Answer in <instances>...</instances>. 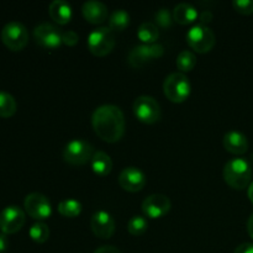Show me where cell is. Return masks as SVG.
Masks as SVG:
<instances>
[{
  "mask_svg": "<svg viewBox=\"0 0 253 253\" xmlns=\"http://www.w3.org/2000/svg\"><path fill=\"white\" fill-rule=\"evenodd\" d=\"M91 126L99 138L108 143H115L125 133V116L119 106L105 104L94 110Z\"/></svg>",
  "mask_w": 253,
  "mask_h": 253,
  "instance_id": "1",
  "label": "cell"
},
{
  "mask_svg": "<svg viewBox=\"0 0 253 253\" xmlns=\"http://www.w3.org/2000/svg\"><path fill=\"white\" fill-rule=\"evenodd\" d=\"M224 180L232 189L242 190L250 185L252 178V167L245 158H232L224 166Z\"/></svg>",
  "mask_w": 253,
  "mask_h": 253,
  "instance_id": "2",
  "label": "cell"
},
{
  "mask_svg": "<svg viewBox=\"0 0 253 253\" xmlns=\"http://www.w3.org/2000/svg\"><path fill=\"white\" fill-rule=\"evenodd\" d=\"M192 85L184 73L174 72L166 77L163 82V93L167 96V99L172 103L180 104L187 100L190 95Z\"/></svg>",
  "mask_w": 253,
  "mask_h": 253,
  "instance_id": "3",
  "label": "cell"
},
{
  "mask_svg": "<svg viewBox=\"0 0 253 253\" xmlns=\"http://www.w3.org/2000/svg\"><path fill=\"white\" fill-rule=\"evenodd\" d=\"M88 49L96 57H105L115 47V35L110 27H98L89 34Z\"/></svg>",
  "mask_w": 253,
  "mask_h": 253,
  "instance_id": "4",
  "label": "cell"
},
{
  "mask_svg": "<svg viewBox=\"0 0 253 253\" xmlns=\"http://www.w3.org/2000/svg\"><path fill=\"white\" fill-rule=\"evenodd\" d=\"M187 43L198 53H207L215 46V34L207 25H194L185 35Z\"/></svg>",
  "mask_w": 253,
  "mask_h": 253,
  "instance_id": "5",
  "label": "cell"
},
{
  "mask_svg": "<svg viewBox=\"0 0 253 253\" xmlns=\"http://www.w3.org/2000/svg\"><path fill=\"white\" fill-rule=\"evenodd\" d=\"M1 41L11 51H21L29 42L26 26L20 21H9L1 29Z\"/></svg>",
  "mask_w": 253,
  "mask_h": 253,
  "instance_id": "6",
  "label": "cell"
},
{
  "mask_svg": "<svg viewBox=\"0 0 253 253\" xmlns=\"http://www.w3.org/2000/svg\"><path fill=\"white\" fill-rule=\"evenodd\" d=\"M133 114L143 124L152 125L161 120L162 110L160 103L150 95H141L133 101Z\"/></svg>",
  "mask_w": 253,
  "mask_h": 253,
  "instance_id": "7",
  "label": "cell"
},
{
  "mask_svg": "<svg viewBox=\"0 0 253 253\" xmlns=\"http://www.w3.org/2000/svg\"><path fill=\"white\" fill-rule=\"evenodd\" d=\"M94 147L84 140H72L63 150V158L72 166H84L93 158Z\"/></svg>",
  "mask_w": 253,
  "mask_h": 253,
  "instance_id": "8",
  "label": "cell"
},
{
  "mask_svg": "<svg viewBox=\"0 0 253 253\" xmlns=\"http://www.w3.org/2000/svg\"><path fill=\"white\" fill-rule=\"evenodd\" d=\"M163 53H165V47L160 43L138 44L128 52L127 63L132 68H141L153 59L161 58Z\"/></svg>",
  "mask_w": 253,
  "mask_h": 253,
  "instance_id": "9",
  "label": "cell"
},
{
  "mask_svg": "<svg viewBox=\"0 0 253 253\" xmlns=\"http://www.w3.org/2000/svg\"><path fill=\"white\" fill-rule=\"evenodd\" d=\"M62 34L63 32L49 22H42L37 25L34 30V37L37 44L46 49H57L61 47Z\"/></svg>",
  "mask_w": 253,
  "mask_h": 253,
  "instance_id": "10",
  "label": "cell"
},
{
  "mask_svg": "<svg viewBox=\"0 0 253 253\" xmlns=\"http://www.w3.org/2000/svg\"><path fill=\"white\" fill-rule=\"evenodd\" d=\"M24 208L27 214L35 220H46L51 216L52 207L48 198L41 193H30L24 200Z\"/></svg>",
  "mask_w": 253,
  "mask_h": 253,
  "instance_id": "11",
  "label": "cell"
},
{
  "mask_svg": "<svg viewBox=\"0 0 253 253\" xmlns=\"http://www.w3.org/2000/svg\"><path fill=\"white\" fill-rule=\"evenodd\" d=\"M26 221L24 210L17 205H9L0 211V230L7 234H15L20 231Z\"/></svg>",
  "mask_w": 253,
  "mask_h": 253,
  "instance_id": "12",
  "label": "cell"
},
{
  "mask_svg": "<svg viewBox=\"0 0 253 253\" xmlns=\"http://www.w3.org/2000/svg\"><path fill=\"white\" fill-rule=\"evenodd\" d=\"M170 199L165 194H151L142 202V211L150 219H161L169 212Z\"/></svg>",
  "mask_w": 253,
  "mask_h": 253,
  "instance_id": "13",
  "label": "cell"
},
{
  "mask_svg": "<svg viewBox=\"0 0 253 253\" xmlns=\"http://www.w3.org/2000/svg\"><path fill=\"white\" fill-rule=\"evenodd\" d=\"M90 227L93 234L101 240H108L113 237L115 232V220L105 210H99L94 212L90 219Z\"/></svg>",
  "mask_w": 253,
  "mask_h": 253,
  "instance_id": "14",
  "label": "cell"
},
{
  "mask_svg": "<svg viewBox=\"0 0 253 253\" xmlns=\"http://www.w3.org/2000/svg\"><path fill=\"white\" fill-rule=\"evenodd\" d=\"M146 175L136 167H127L121 170L119 175V184L124 190L130 193H137L146 185Z\"/></svg>",
  "mask_w": 253,
  "mask_h": 253,
  "instance_id": "15",
  "label": "cell"
},
{
  "mask_svg": "<svg viewBox=\"0 0 253 253\" xmlns=\"http://www.w3.org/2000/svg\"><path fill=\"white\" fill-rule=\"evenodd\" d=\"M82 14L89 24L100 25L108 19V7L101 1L89 0L82 6Z\"/></svg>",
  "mask_w": 253,
  "mask_h": 253,
  "instance_id": "16",
  "label": "cell"
},
{
  "mask_svg": "<svg viewBox=\"0 0 253 253\" xmlns=\"http://www.w3.org/2000/svg\"><path fill=\"white\" fill-rule=\"evenodd\" d=\"M222 145L225 150L232 155H244L249 151V140L239 131H229L225 133Z\"/></svg>",
  "mask_w": 253,
  "mask_h": 253,
  "instance_id": "17",
  "label": "cell"
},
{
  "mask_svg": "<svg viewBox=\"0 0 253 253\" xmlns=\"http://www.w3.org/2000/svg\"><path fill=\"white\" fill-rule=\"evenodd\" d=\"M48 14L54 22L59 25H66L72 19V7L68 2L63 0H54L49 4Z\"/></svg>",
  "mask_w": 253,
  "mask_h": 253,
  "instance_id": "18",
  "label": "cell"
},
{
  "mask_svg": "<svg viewBox=\"0 0 253 253\" xmlns=\"http://www.w3.org/2000/svg\"><path fill=\"white\" fill-rule=\"evenodd\" d=\"M199 17L197 9L188 2H180L175 5L173 10V20L179 25L193 24Z\"/></svg>",
  "mask_w": 253,
  "mask_h": 253,
  "instance_id": "19",
  "label": "cell"
},
{
  "mask_svg": "<svg viewBox=\"0 0 253 253\" xmlns=\"http://www.w3.org/2000/svg\"><path fill=\"white\" fill-rule=\"evenodd\" d=\"M91 169L95 174L105 177V175L110 174L113 170V161H111L110 156L108 153L103 152V151H96L94 153L93 158L90 161Z\"/></svg>",
  "mask_w": 253,
  "mask_h": 253,
  "instance_id": "20",
  "label": "cell"
},
{
  "mask_svg": "<svg viewBox=\"0 0 253 253\" xmlns=\"http://www.w3.org/2000/svg\"><path fill=\"white\" fill-rule=\"evenodd\" d=\"M137 37L145 44H152L156 43V41L160 37V31H158L157 26L152 22H143L138 27Z\"/></svg>",
  "mask_w": 253,
  "mask_h": 253,
  "instance_id": "21",
  "label": "cell"
},
{
  "mask_svg": "<svg viewBox=\"0 0 253 253\" xmlns=\"http://www.w3.org/2000/svg\"><path fill=\"white\" fill-rule=\"evenodd\" d=\"M130 25V15L127 11H125L124 9L115 10L113 14L110 15V19H109V27H110L113 31L121 32L128 27Z\"/></svg>",
  "mask_w": 253,
  "mask_h": 253,
  "instance_id": "22",
  "label": "cell"
},
{
  "mask_svg": "<svg viewBox=\"0 0 253 253\" xmlns=\"http://www.w3.org/2000/svg\"><path fill=\"white\" fill-rule=\"evenodd\" d=\"M17 104L14 96L7 91L0 90V116L10 118L16 113Z\"/></svg>",
  "mask_w": 253,
  "mask_h": 253,
  "instance_id": "23",
  "label": "cell"
},
{
  "mask_svg": "<svg viewBox=\"0 0 253 253\" xmlns=\"http://www.w3.org/2000/svg\"><path fill=\"white\" fill-rule=\"evenodd\" d=\"M58 212L64 217H77L82 212V204L76 199L62 200L58 204Z\"/></svg>",
  "mask_w": 253,
  "mask_h": 253,
  "instance_id": "24",
  "label": "cell"
},
{
  "mask_svg": "<svg viewBox=\"0 0 253 253\" xmlns=\"http://www.w3.org/2000/svg\"><path fill=\"white\" fill-rule=\"evenodd\" d=\"M177 67L180 71V73H185V72H190L197 64V57L193 52L190 51H182L177 57Z\"/></svg>",
  "mask_w": 253,
  "mask_h": 253,
  "instance_id": "25",
  "label": "cell"
},
{
  "mask_svg": "<svg viewBox=\"0 0 253 253\" xmlns=\"http://www.w3.org/2000/svg\"><path fill=\"white\" fill-rule=\"evenodd\" d=\"M30 237L34 240L37 244H44L47 240L49 239V229L44 222L39 221L35 222L31 227H30Z\"/></svg>",
  "mask_w": 253,
  "mask_h": 253,
  "instance_id": "26",
  "label": "cell"
},
{
  "mask_svg": "<svg viewBox=\"0 0 253 253\" xmlns=\"http://www.w3.org/2000/svg\"><path fill=\"white\" fill-rule=\"evenodd\" d=\"M148 222L141 215H135V216L131 217L127 222V231L130 232L132 236H140L143 235L147 231Z\"/></svg>",
  "mask_w": 253,
  "mask_h": 253,
  "instance_id": "27",
  "label": "cell"
},
{
  "mask_svg": "<svg viewBox=\"0 0 253 253\" xmlns=\"http://www.w3.org/2000/svg\"><path fill=\"white\" fill-rule=\"evenodd\" d=\"M155 21L162 29H168L172 26L174 20H173V14H170L169 9L162 7V9L157 10V12L155 14Z\"/></svg>",
  "mask_w": 253,
  "mask_h": 253,
  "instance_id": "28",
  "label": "cell"
},
{
  "mask_svg": "<svg viewBox=\"0 0 253 253\" xmlns=\"http://www.w3.org/2000/svg\"><path fill=\"white\" fill-rule=\"evenodd\" d=\"M232 6L241 15L253 14V0H235Z\"/></svg>",
  "mask_w": 253,
  "mask_h": 253,
  "instance_id": "29",
  "label": "cell"
},
{
  "mask_svg": "<svg viewBox=\"0 0 253 253\" xmlns=\"http://www.w3.org/2000/svg\"><path fill=\"white\" fill-rule=\"evenodd\" d=\"M62 42L67 46H76L77 43L79 42V35L74 31H64L62 34Z\"/></svg>",
  "mask_w": 253,
  "mask_h": 253,
  "instance_id": "30",
  "label": "cell"
},
{
  "mask_svg": "<svg viewBox=\"0 0 253 253\" xmlns=\"http://www.w3.org/2000/svg\"><path fill=\"white\" fill-rule=\"evenodd\" d=\"M234 253H253V244L245 242V244L239 245V246L235 249Z\"/></svg>",
  "mask_w": 253,
  "mask_h": 253,
  "instance_id": "31",
  "label": "cell"
},
{
  "mask_svg": "<svg viewBox=\"0 0 253 253\" xmlns=\"http://www.w3.org/2000/svg\"><path fill=\"white\" fill-rule=\"evenodd\" d=\"M94 253H123L115 246H101L95 250Z\"/></svg>",
  "mask_w": 253,
  "mask_h": 253,
  "instance_id": "32",
  "label": "cell"
},
{
  "mask_svg": "<svg viewBox=\"0 0 253 253\" xmlns=\"http://www.w3.org/2000/svg\"><path fill=\"white\" fill-rule=\"evenodd\" d=\"M212 17H214V16H212V12L210 11V10H204V11H203L202 14L199 15V20L202 21L203 25L211 22Z\"/></svg>",
  "mask_w": 253,
  "mask_h": 253,
  "instance_id": "33",
  "label": "cell"
},
{
  "mask_svg": "<svg viewBox=\"0 0 253 253\" xmlns=\"http://www.w3.org/2000/svg\"><path fill=\"white\" fill-rule=\"evenodd\" d=\"M9 247V241H7V237L4 232L0 234V253H4Z\"/></svg>",
  "mask_w": 253,
  "mask_h": 253,
  "instance_id": "34",
  "label": "cell"
},
{
  "mask_svg": "<svg viewBox=\"0 0 253 253\" xmlns=\"http://www.w3.org/2000/svg\"><path fill=\"white\" fill-rule=\"evenodd\" d=\"M247 232H249L250 237L253 240V214L250 216L249 221H247Z\"/></svg>",
  "mask_w": 253,
  "mask_h": 253,
  "instance_id": "35",
  "label": "cell"
},
{
  "mask_svg": "<svg viewBox=\"0 0 253 253\" xmlns=\"http://www.w3.org/2000/svg\"><path fill=\"white\" fill-rule=\"evenodd\" d=\"M247 194H249V199L251 200V203L253 204V182L249 185V190H247Z\"/></svg>",
  "mask_w": 253,
  "mask_h": 253,
  "instance_id": "36",
  "label": "cell"
}]
</instances>
